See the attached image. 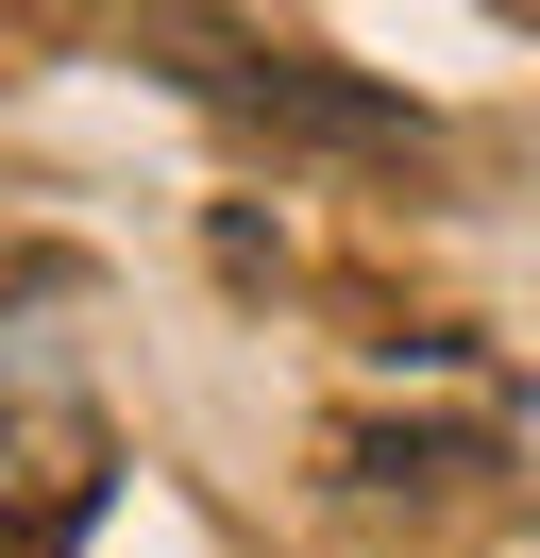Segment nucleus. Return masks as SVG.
<instances>
[{
    "instance_id": "nucleus-1",
    "label": "nucleus",
    "mask_w": 540,
    "mask_h": 558,
    "mask_svg": "<svg viewBox=\"0 0 540 558\" xmlns=\"http://www.w3.org/2000/svg\"><path fill=\"white\" fill-rule=\"evenodd\" d=\"M152 69H186L220 119H270V136H304V153H439V119L405 102V85H355V69H321V51H287V35H220V17H152Z\"/></svg>"
},
{
    "instance_id": "nucleus-2",
    "label": "nucleus",
    "mask_w": 540,
    "mask_h": 558,
    "mask_svg": "<svg viewBox=\"0 0 540 558\" xmlns=\"http://www.w3.org/2000/svg\"><path fill=\"white\" fill-rule=\"evenodd\" d=\"M0 558H34V542H17V508H0Z\"/></svg>"
}]
</instances>
